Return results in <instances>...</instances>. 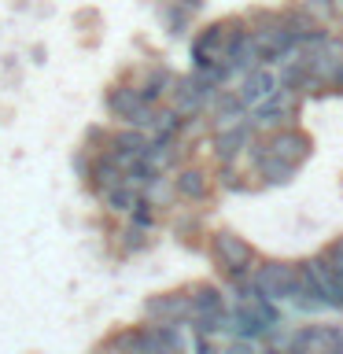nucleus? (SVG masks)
<instances>
[{"label": "nucleus", "instance_id": "nucleus-24", "mask_svg": "<svg viewBox=\"0 0 343 354\" xmlns=\"http://www.w3.org/2000/svg\"><path fill=\"white\" fill-rule=\"evenodd\" d=\"M159 22H163V30L170 33V37H188V33H192L196 15H188L185 8L170 4V0H159Z\"/></svg>", "mask_w": 343, "mask_h": 354}, {"label": "nucleus", "instance_id": "nucleus-22", "mask_svg": "<svg viewBox=\"0 0 343 354\" xmlns=\"http://www.w3.org/2000/svg\"><path fill=\"white\" fill-rule=\"evenodd\" d=\"M148 248H151V232L129 225V221H122V225L115 229V251H118V259H133V254H144Z\"/></svg>", "mask_w": 343, "mask_h": 354}, {"label": "nucleus", "instance_id": "nucleus-20", "mask_svg": "<svg viewBox=\"0 0 343 354\" xmlns=\"http://www.w3.org/2000/svg\"><path fill=\"white\" fill-rule=\"evenodd\" d=\"M170 229H174V236L188 243V248H196L199 236H210V232L203 229V210H196V207H174L170 210Z\"/></svg>", "mask_w": 343, "mask_h": 354}, {"label": "nucleus", "instance_id": "nucleus-9", "mask_svg": "<svg viewBox=\"0 0 343 354\" xmlns=\"http://www.w3.org/2000/svg\"><path fill=\"white\" fill-rule=\"evenodd\" d=\"M266 140V151L273 155V159H281L288 166H295V170H303L310 162V155H314V137L303 129V126H288V129H277L270 133Z\"/></svg>", "mask_w": 343, "mask_h": 354}, {"label": "nucleus", "instance_id": "nucleus-26", "mask_svg": "<svg viewBox=\"0 0 343 354\" xmlns=\"http://www.w3.org/2000/svg\"><path fill=\"white\" fill-rule=\"evenodd\" d=\"M214 185L221 192H251V188H259L240 166H214Z\"/></svg>", "mask_w": 343, "mask_h": 354}, {"label": "nucleus", "instance_id": "nucleus-32", "mask_svg": "<svg viewBox=\"0 0 343 354\" xmlns=\"http://www.w3.org/2000/svg\"><path fill=\"white\" fill-rule=\"evenodd\" d=\"M170 4H177V8H185L188 15H199V11L207 8V0H170Z\"/></svg>", "mask_w": 343, "mask_h": 354}, {"label": "nucleus", "instance_id": "nucleus-8", "mask_svg": "<svg viewBox=\"0 0 343 354\" xmlns=\"http://www.w3.org/2000/svg\"><path fill=\"white\" fill-rule=\"evenodd\" d=\"M174 177V196H177V203L181 207H196V210H203L210 199H214L218 192V185H214V170H207L203 162H185Z\"/></svg>", "mask_w": 343, "mask_h": 354}, {"label": "nucleus", "instance_id": "nucleus-11", "mask_svg": "<svg viewBox=\"0 0 343 354\" xmlns=\"http://www.w3.org/2000/svg\"><path fill=\"white\" fill-rule=\"evenodd\" d=\"M343 351L340 325H295L284 354H336Z\"/></svg>", "mask_w": 343, "mask_h": 354}, {"label": "nucleus", "instance_id": "nucleus-4", "mask_svg": "<svg viewBox=\"0 0 343 354\" xmlns=\"http://www.w3.org/2000/svg\"><path fill=\"white\" fill-rule=\"evenodd\" d=\"M104 111H107L111 126H129V129H144V133H148L151 122H155V107L144 104V96L126 82V77H118V82L107 85Z\"/></svg>", "mask_w": 343, "mask_h": 354}, {"label": "nucleus", "instance_id": "nucleus-29", "mask_svg": "<svg viewBox=\"0 0 343 354\" xmlns=\"http://www.w3.org/2000/svg\"><path fill=\"white\" fill-rule=\"evenodd\" d=\"M218 354H262V343H254V339H229V343H221Z\"/></svg>", "mask_w": 343, "mask_h": 354}, {"label": "nucleus", "instance_id": "nucleus-5", "mask_svg": "<svg viewBox=\"0 0 343 354\" xmlns=\"http://www.w3.org/2000/svg\"><path fill=\"white\" fill-rule=\"evenodd\" d=\"M303 104H306V100L299 93H292V88H277L262 107H254L248 115V126L254 129V137H270V133H277V129L299 126Z\"/></svg>", "mask_w": 343, "mask_h": 354}, {"label": "nucleus", "instance_id": "nucleus-27", "mask_svg": "<svg viewBox=\"0 0 343 354\" xmlns=\"http://www.w3.org/2000/svg\"><path fill=\"white\" fill-rule=\"evenodd\" d=\"M295 4L303 8L306 15L317 22V26H325V30L332 26V22H336V11H332V0H295Z\"/></svg>", "mask_w": 343, "mask_h": 354}, {"label": "nucleus", "instance_id": "nucleus-34", "mask_svg": "<svg viewBox=\"0 0 343 354\" xmlns=\"http://www.w3.org/2000/svg\"><path fill=\"white\" fill-rule=\"evenodd\" d=\"M336 354H343V351H336Z\"/></svg>", "mask_w": 343, "mask_h": 354}, {"label": "nucleus", "instance_id": "nucleus-19", "mask_svg": "<svg viewBox=\"0 0 343 354\" xmlns=\"http://www.w3.org/2000/svg\"><path fill=\"white\" fill-rule=\"evenodd\" d=\"M93 354H144V325H122L111 328L93 347Z\"/></svg>", "mask_w": 343, "mask_h": 354}, {"label": "nucleus", "instance_id": "nucleus-21", "mask_svg": "<svg viewBox=\"0 0 343 354\" xmlns=\"http://www.w3.org/2000/svg\"><path fill=\"white\" fill-rule=\"evenodd\" d=\"M140 192L137 188H129V185H122L115 188V192H107V196H100V210H104V218L111 221H129V214L140 207Z\"/></svg>", "mask_w": 343, "mask_h": 354}, {"label": "nucleus", "instance_id": "nucleus-30", "mask_svg": "<svg viewBox=\"0 0 343 354\" xmlns=\"http://www.w3.org/2000/svg\"><path fill=\"white\" fill-rule=\"evenodd\" d=\"M321 254L328 259V266L336 270L340 277H343V236H336V240H328L325 248H321Z\"/></svg>", "mask_w": 343, "mask_h": 354}, {"label": "nucleus", "instance_id": "nucleus-23", "mask_svg": "<svg viewBox=\"0 0 343 354\" xmlns=\"http://www.w3.org/2000/svg\"><path fill=\"white\" fill-rule=\"evenodd\" d=\"M277 11H281V26L292 33L295 41H306V37H314L317 30H325V26H317L299 4H288V8H277Z\"/></svg>", "mask_w": 343, "mask_h": 354}, {"label": "nucleus", "instance_id": "nucleus-15", "mask_svg": "<svg viewBox=\"0 0 343 354\" xmlns=\"http://www.w3.org/2000/svg\"><path fill=\"white\" fill-rule=\"evenodd\" d=\"M148 133L144 129H129V126H111V140H107V155L115 159L122 170H129V166H137L144 159V151H148Z\"/></svg>", "mask_w": 343, "mask_h": 354}, {"label": "nucleus", "instance_id": "nucleus-13", "mask_svg": "<svg viewBox=\"0 0 343 354\" xmlns=\"http://www.w3.org/2000/svg\"><path fill=\"white\" fill-rule=\"evenodd\" d=\"M185 292H188V306H192V325H203V321L210 317H218V314H225L229 310V292H225V284H214V281H192V284H185Z\"/></svg>", "mask_w": 343, "mask_h": 354}, {"label": "nucleus", "instance_id": "nucleus-25", "mask_svg": "<svg viewBox=\"0 0 343 354\" xmlns=\"http://www.w3.org/2000/svg\"><path fill=\"white\" fill-rule=\"evenodd\" d=\"M140 196H144V203H151L155 210H163V214L177 207V196H174V177H155V181H151L148 188H144Z\"/></svg>", "mask_w": 343, "mask_h": 354}, {"label": "nucleus", "instance_id": "nucleus-31", "mask_svg": "<svg viewBox=\"0 0 343 354\" xmlns=\"http://www.w3.org/2000/svg\"><path fill=\"white\" fill-rule=\"evenodd\" d=\"M328 96H343V63L336 66V74L328 77V88H325Z\"/></svg>", "mask_w": 343, "mask_h": 354}, {"label": "nucleus", "instance_id": "nucleus-2", "mask_svg": "<svg viewBox=\"0 0 343 354\" xmlns=\"http://www.w3.org/2000/svg\"><path fill=\"white\" fill-rule=\"evenodd\" d=\"M207 254L214 262V270L221 273V281H232L240 273H254V266L262 262L259 248L248 236H240L237 229H210Z\"/></svg>", "mask_w": 343, "mask_h": 354}, {"label": "nucleus", "instance_id": "nucleus-18", "mask_svg": "<svg viewBox=\"0 0 343 354\" xmlns=\"http://www.w3.org/2000/svg\"><path fill=\"white\" fill-rule=\"evenodd\" d=\"M122 185H126V170H122V166L111 159L107 151H100V155H93V159H89L85 188H89L96 199L107 196V192H115V188H122Z\"/></svg>", "mask_w": 343, "mask_h": 354}, {"label": "nucleus", "instance_id": "nucleus-1", "mask_svg": "<svg viewBox=\"0 0 343 354\" xmlns=\"http://www.w3.org/2000/svg\"><path fill=\"white\" fill-rule=\"evenodd\" d=\"M248 37V22L243 15H225V19H214L207 26H199L188 41V59H192V71H207V66H218V63H229L237 48Z\"/></svg>", "mask_w": 343, "mask_h": 354}, {"label": "nucleus", "instance_id": "nucleus-14", "mask_svg": "<svg viewBox=\"0 0 343 354\" xmlns=\"http://www.w3.org/2000/svg\"><path fill=\"white\" fill-rule=\"evenodd\" d=\"M254 140V129L243 122L237 129H221V133H210V155H214V166H240L243 155H248Z\"/></svg>", "mask_w": 343, "mask_h": 354}, {"label": "nucleus", "instance_id": "nucleus-16", "mask_svg": "<svg viewBox=\"0 0 343 354\" xmlns=\"http://www.w3.org/2000/svg\"><path fill=\"white\" fill-rule=\"evenodd\" d=\"M232 88H237V96L243 100V107L254 111V107H262L266 100L277 93V88H281V82H277L273 66H254V71H248Z\"/></svg>", "mask_w": 343, "mask_h": 354}, {"label": "nucleus", "instance_id": "nucleus-12", "mask_svg": "<svg viewBox=\"0 0 343 354\" xmlns=\"http://www.w3.org/2000/svg\"><path fill=\"white\" fill-rule=\"evenodd\" d=\"M140 317L148 325H177V321L192 317V306H188V292L185 288H170V292H155L140 303Z\"/></svg>", "mask_w": 343, "mask_h": 354}, {"label": "nucleus", "instance_id": "nucleus-3", "mask_svg": "<svg viewBox=\"0 0 343 354\" xmlns=\"http://www.w3.org/2000/svg\"><path fill=\"white\" fill-rule=\"evenodd\" d=\"M254 288L277 306H292V299L303 292V270L295 259H262L254 266Z\"/></svg>", "mask_w": 343, "mask_h": 354}, {"label": "nucleus", "instance_id": "nucleus-7", "mask_svg": "<svg viewBox=\"0 0 343 354\" xmlns=\"http://www.w3.org/2000/svg\"><path fill=\"white\" fill-rule=\"evenodd\" d=\"M126 82L144 96V104H148V107H163L166 100H170L174 85H177V74H174L166 63L148 59V63L129 66V71H126Z\"/></svg>", "mask_w": 343, "mask_h": 354}, {"label": "nucleus", "instance_id": "nucleus-28", "mask_svg": "<svg viewBox=\"0 0 343 354\" xmlns=\"http://www.w3.org/2000/svg\"><path fill=\"white\" fill-rule=\"evenodd\" d=\"M129 225H137L144 232H155V229L163 225V210H155L151 203H144V199H140V207L129 214Z\"/></svg>", "mask_w": 343, "mask_h": 354}, {"label": "nucleus", "instance_id": "nucleus-10", "mask_svg": "<svg viewBox=\"0 0 343 354\" xmlns=\"http://www.w3.org/2000/svg\"><path fill=\"white\" fill-rule=\"evenodd\" d=\"M210 104H214V93H207L192 74H177V85H174L170 100H166V107H170L177 118H185V122L207 118Z\"/></svg>", "mask_w": 343, "mask_h": 354}, {"label": "nucleus", "instance_id": "nucleus-17", "mask_svg": "<svg viewBox=\"0 0 343 354\" xmlns=\"http://www.w3.org/2000/svg\"><path fill=\"white\" fill-rule=\"evenodd\" d=\"M251 111L243 107V100L237 96V88H221V93L214 96V104H210L207 111V126L210 133H221V129H237L248 122Z\"/></svg>", "mask_w": 343, "mask_h": 354}, {"label": "nucleus", "instance_id": "nucleus-33", "mask_svg": "<svg viewBox=\"0 0 343 354\" xmlns=\"http://www.w3.org/2000/svg\"><path fill=\"white\" fill-rule=\"evenodd\" d=\"M332 11H336V22H343V0H332Z\"/></svg>", "mask_w": 343, "mask_h": 354}, {"label": "nucleus", "instance_id": "nucleus-6", "mask_svg": "<svg viewBox=\"0 0 343 354\" xmlns=\"http://www.w3.org/2000/svg\"><path fill=\"white\" fill-rule=\"evenodd\" d=\"M299 270H303V292L321 299L325 310H336L343 314V277L328 266L325 254H310V259H299Z\"/></svg>", "mask_w": 343, "mask_h": 354}]
</instances>
